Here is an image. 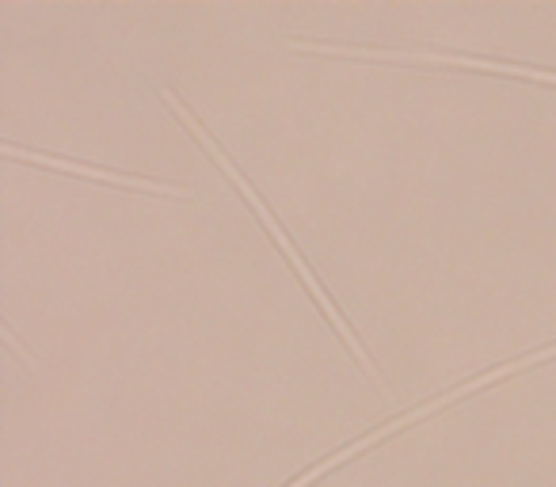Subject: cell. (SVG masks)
I'll list each match as a JSON object with an SVG mask.
<instances>
[{
	"mask_svg": "<svg viewBox=\"0 0 556 487\" xmlns=\"http://www.w3.org/2000/svg\"><path fill=\"white\" fill-rule=\"evenodd\" d=\"M4 153L12 156V161H20V156H27V161L42 164V168H54V171H73V176H88V179H100V183L108 187H134V191H156V194H172V198H179V194H191L184 191V187H172V183H156V179H141V176H130V171H111V168H96V164H77V161H58V156L50 153H39V149H31V153H24V149L16 145H4Z\"/></svg>",
	"mask_w": 556,
	"mask_h": 487,
	"instance_id": "obj_2",
	"label": "cell"
},
{
	"mask_svg": "<svg viewBox=\"0 0 556 487\" xmlns=\"http://www.w3.org/2000/svg\"><path fill=\"white\" fill-rule=\"evenodd\" d=\"M164 100H168V103H172V107H176V115H179V118H184V126H191V130H194V133H199V141H202V145H206V149H210V156H214V161H217V164H222V168H225V171H229V176H232V183H237V191H240V194H244V198H248V202H252V206H255V217H260V221H263V225H267V232H270V236H275V240H278V248H282V252H287V256H290V264H294V267H298V274H302V282H305V286H309V290H313V297H317V302H320V309H325V312H328V320H332V324H336V328H340L343 343H348V347H351V350H355V355H358V362H363V370H366V373H370V377H374V381H378V388H386V381H381V373H378V366H374V358H370V355H366V350H363V347H358V339H355V332H351V324H348V320H343V317H340V309H336V305H332V302H328V294H325V290H320V282H317V279H313V267H309V264H305V259H302V256H298V248H294V240H290V236H287V229H282V225H278V221H275V217H270V214H267V206H263V198H260V194H255V191H252V183H248V179H244V176H240V171H237V168H232V161H229V156H225V153H222V145H217V141H214V138H210V133H206V130H202V123H199V118H194V115H191V107H187V103H179V100H176V92H172V88H164Z\"/></svg>",
	"mask_w": 556,
	"mask_h": 487,
	"instance_id": "obj_1",
	"label": "cell"
}]
</instances>
